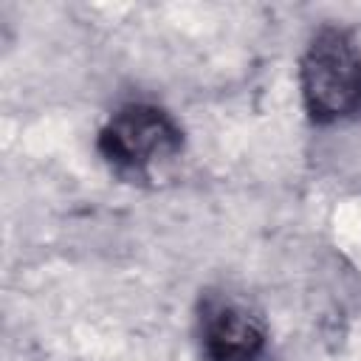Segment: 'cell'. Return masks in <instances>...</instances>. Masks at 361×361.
<instances>
[{"label": "cell", "mask_w": 361, "mask_h": 361, "mask_svg": "<svg viewBox=\"0 0 361 361\" xmlns=\"http://www.w3.org/2000/svg\"><path fill=\"white\" fill-rule=\"evenodd\" d=\"M178 144L180 138L172 121L161 110L144 104L124 107L102 133L104 155L113 164L130 169H141L158 158H169Z\"/></svg>", "instance_id": "obj_2"}, {"label": "cell", "mask_w": 361, "mask_h": 361, "mask_svg": "<svg viewBox=\"0 0 361 361\" xmlns=\"http://www.w3.org/2000/svg\"><path fill=\"white\" fill-rule=\"evenodd\" d=\"M302 90L307 110L322 118L361 113V51L341 31H322L302 62Z\"/></svg>", "instance_id": "obj_1"}, {"label": "cell", "mask_w": 361, "mask_h": 361, "mask_svg": "<svg viewBox=\"0 0 361 361\" xmlns=\"http://www.w3.org/2000/svg\"><path fill=\"white\" fill-rule=\"evenodd\" d=\"M203 344L212 361H251L262 350V327L243 307L220 302L206 310Z\"/></svg>", "instance_id": "obj_3"}]
</instances>
